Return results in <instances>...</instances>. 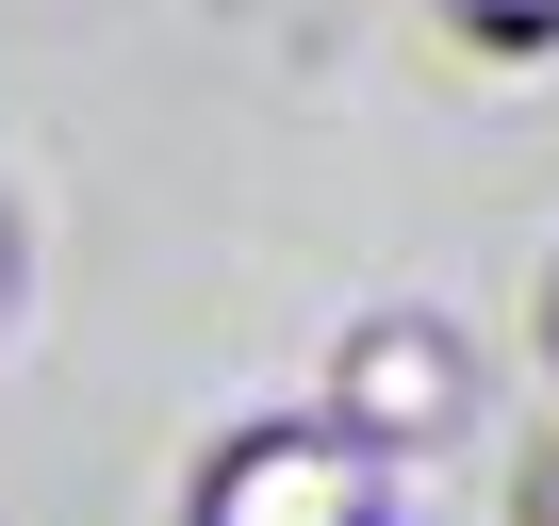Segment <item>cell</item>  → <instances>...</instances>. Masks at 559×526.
Here are the masks:
<instances>
[{"label": "cell", "instance_id": "cell-1", "mask_svg": "<svg viewBox=\"0 0 559 526\" xmlns=\"http://www.w3.org/2000/svg\"><path fill=\"white\" fill-rule=\"evenodd\" d=\"M346 510H362L346 444H263V461L214 477V526H346Z\"/></svg>", "mask_w": 559, "mask_h": 526}]
</instances>
